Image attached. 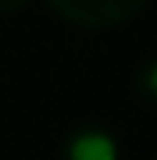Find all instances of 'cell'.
Instances as JSON below:
<instances>
[{
  "instance_id": "cell-1",
  "label": "cell",
  "mask_w": 157,
  "mask_h": 160,
  "mask_svg": "<svg viewBox=\"0 0 157 160\" xmlns=\"http://www.w3.org/2000/svg\"><path fill=\"white\" fill-rule=\"evenodd\" d=\"M150 0H47V7L79 29H118L143 14Z\"/></svg>"
},
{
  "instance_id": "cell-2",
  "label": "cell",
  "mask_w": 157,
  "mask_h": 160,
  "mask_svg": "<svg viewBox=\"0 0 157 160\" xmlns=\"http://www.w3.org/2000/svg\"><path fill=\"white\" fill-rule=\"evenodd\" d=\"M61 160H122V142L100 121H79L61 139Z\"/></svg>"
},
{
  "instance_id": "cell-3",
  "label": "cell",
  "mask_w": 157,
  "mask_h": 160,
  "mask_svg": "<svg viewBox=\"0 0 157 160\" xmlns=\"http://www.w3.org/2000/svg\"><path fill=\"white\" fill-rule=\"evenodd\" d=\"M132 86H136V96H139L143 103H154V107H157V57L143 61L139 68H136Z\"/></svg>"
},
{
  "instance_id": "cell-4",
  "label": "cell",
  "mask_w": 157,
  "mask_h": 160,
  "mask_svg": "<svg viewBox=\"0 0 157 160\" xmlns=\"http://www.w3.org/2000/svg\"><path fill=\"white\" fill-rule=\"evenodd\" d=\"M29 0H0V14H11V11H22Z\"/></svg>"
}]
</instances>
